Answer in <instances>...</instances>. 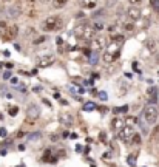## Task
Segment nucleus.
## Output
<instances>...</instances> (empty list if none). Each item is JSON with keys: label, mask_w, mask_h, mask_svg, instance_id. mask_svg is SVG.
<instances>
[{"label": "nucleus", "mask_w": 159, "mask_h": 167, "mask_svg": "<svg viewBox=\"0 0 159 167\" xmlns=\"http://www.w3.org/2000/svg\"><path fill=\"white\" fill-rule=\"evenodd\" d=\"M122 42H116V40H111L105 50V54L102 56L104 62L105 64H111L114 61H117L120 57V50H122Z\"/></svg>", "instance_id": "f257e3e1"}, {"label": "nucleus", "mask_w": 159, "mask_h": 167, "mask_svg": "<svg viewBox=\"0 0 159 167\" xmlns=\"http://www.w3.org/2000/svg\"><path fill=\"white\" fill-rule=\"evenodd\" d=\"M63 28V19L60 16H50L42 22V30L45 33H54Z\"/></svg>", "instance_id": "f03ea898"}, {"label": "nucleus", "mask_w": 159, "mask_h": 167, "mask_svg": "<svg viewBox=\"0 0 159 167\" xmlns=\"http://www.w3.org/2000/svg\"><path fill=\"white\" fill-rule=\"evenodd\" d=\"M74 36L80 40H87V42H91L94 39V31L90 25L87 23H79L74 27Z\"/></svg>", "instance_id": "7ed1b4c3"}, {"label": "nucleus", "mask_w": 159, "mask_h": 167, "mask_svg": "<svg viewBox=\"0 0 159 167\" xmlns=\"http://www.w3.org/2000/svg\"><path fill=\"white\" fill-rule=\"evenodd\" d=\"M17 34H19V28H17V25H13V27H10L6 22L0 20V36H2V39H3L5 42H10V40H13V39H14Z\"/></svg>", "instance_id": "20e7f679"}, {"label": "nucleus", "mask_w": 159, "mask_h": 167, "mask_svg": "<svg viewBox=\"0 0 159 167\" xmlns=\"http://www.w3.org/2000/svg\"><path fill=\"white\" fill-rule=\"evenodd\" d=\"M157 118H159V111H157V108L153 104L151 105H147L142 110V113H141V119L144 122H147V124H154L157 121Z\"/></svg>", "instance_id": "39448f33"}, {"label": "nucleus", "mask_w": 159, "mask_h": 167, "mask_svg": "<svg viewBox=\"0 0 159 167\" xmlns=\"http://www.w3.org/2000/svg\"><path fill=\"white\" fill-rule=\"evenodd\" d=\"M20 11L22 14H25L26 17L33 19L36 16V5H34V0H23L22 5H20Z\"/></svg>", "instance_id": "423d86ee"}, {"label": "nucleus", "mask_w": 159, "mask_h": 167, "mask_svg": "<svg viewBox=\"0 0 159 167\" xmlns=\"http://www.w3.org/2000/svg\"><path fill=\"white\" fill-rule=\"evenodd\" d=\"M39 116H40V108H39V105L31 104V105L28 107V110H26V122L33 124L34 121L39 119Z\"/></svg>", "instance_id": "0eeeda50"}, {"label": "nucleus", "mask_w": 159, "mask_h": 167, "mask_svg": "<svg viewBox=\"0 0 159 167\" xmlns=\"http://www.w3.org/2000/svg\"><path fill=\"white\" fill-rule=\"evenodd\" d=\"M134 127L133 125H125L120 132H119V139H122V141H125V142H130L131 141V138L134 136Z\"/></svg>", "instance_id": "6e6552de"}, {"label": "nucleus", "mask_w": 159, "mask_h": 167, "mask_svg": "<svg viewBox=\"0 0 159 167\" xmlns=\"http://www.w3.org/2000/svg\"><path fill=\"white\" fill-rule=\"evenodd\" d=\"M56 62V56L54 54H43V56H39L37 57V65L45 68V67H50Z\"/></svg>", "instance_id": "1a4fd4ad"}, {"label": "nucleus", "mask_w": 159, "mask_h": 167, "mask_svg": "<svg viewBox=\"0 0 159 167\" xmlns=\"http://www.w3.org/2000/svg\"><path fill=\"white\" fill-rule=\"evenodd\" d=\"M127 17L130 19V22L134 23V22H137V20L142 19V13H141V10L137 6H130L127 10Z\"/></svg>", "instance_id": "9d476101"}, {"label": "nucleus", "mask_w": 159, "mask_h": 167, "mask_svg": "<svg viewBox=\"0 0 159 167\" xmlns=\"http://www.w3.org/2000/svg\"><path fill=\"white\" fill-rule=\"evenodd\" d=\"M5 14H6V17H10V19H17V17L22 14L20 5H10V6L5 10Z\"/></svg>", "instance_id": "9b49d317"}, {"label": "nucleus", "mask_w": 159, "mask_h": 167, "mask_svg": "<svg viewBox=\"0 0 159 167\" xmlns=\"http://www.w3.org/2000/svg\"><path fill=\"white\" fill-rule=\"evenodd\" d=\"M125 125H127V121H125V118H122V116H114V118L111 119V128L116 130V132H120Z\"/></svg>", "instance_id": "f8f14e48"}, {"label": "nucleus", "mask_w": 159, "mask_h": 167, "mask_svg": "<svg viewBox=\"0 0 159 167\" xmlns=\"http://www.w3.org/2000/svg\"><path fill=\"white\" fill-rule=\"evenodd\" d=\"M93 47L96 51H100L104 48H107V37L104 36H97L96 39H93Z\"/></svg>", "instance_id": "ddd939ff"}, {"label": "nucleus", "mask_w": 159, "mask_h": 167, "mask_svg": "<svg viewBox=\"0 0 159 167\" xmlns=\"http://www.w3.org/2000/svg\"><path fill=\"white\" fill-rule=\"evenodd\" d=\"M107 31H108V36H110L111 39H114V37H117V36H120V27H119L117 23H113V25H108V28H107Z\"/></svg>", "instance_id": "4468645a"}, {"label": "nucleus", "mask_w": 159, "mask_h": 167, "mask_svg": "<svg viewBox=\"0 0 159 167\" xmlns=\"http://www.w3.org/2000/svg\"><path fill=\"white\" fill-rule=\"evenodd\" d=\"M144 45H145V48L148 50V51H151V53H154L156 51V48H157V42L154 40V39H145L144 40Z\"/></svg>", "instance_id": "2eb2a0df"}, {"label": "nucleus", "mask_w": 159, "mask_h": 167, "mask_svg": "<svg viewBox=\"0 0 159 167\" xmlns=\"http://www.w3.org/2000/svg\"><path fill=\"white\" fill-rule=\"evenodd\" d=\"M42 159H43L45 162H56V161H57V158L54 156V153H53L50 148H47V150L43 152V156H42Z\"/></svg>", "instance_id": "dca6fc26"}, {"label": "nucleus", "mask_w": 159, "mask_h": 167, "mask_svg": "<svg viewBox=\"0 0 159 167\" xmlns=\"http://www.w3.org/2000/svg\"><path fill=\"white\" fill-rule=\"evenodd\" d=\"M59 121H60L62 124H65V125H71V124H73V116L68 115V113H63V115L59 116Z\"/></svg>", "instance_id": "f3484780"}, {"label": "nucleus", "mask_w": 159, "mask_h": 167, "mask_svg": "<svg viewBox=\"0 0 159 167\" xmlns=\"http://www.w3.org/2000/svg\"><path fill=\"white\" fill-rule=\"evenodd\" d=\"M93 31L94 33H99V31H102L104 30V22L100 20V19H94V23H93Z\"/></svg>", "instance_id": "a211bd4d"}, {"label": "nucleus", "mask_w": 159, "mask_h": 167, "mask_svg": "<svg viewBox=\"0 0 159 167\" xmlns=\"http://www.w3.org/2000/svg\"><path fill=\"white\" fill-rule=\"evenodd\" d=\"M97 5V0H82V6L87 10H93Z\"/></svg>", "instance_id": "6ab92c4d"}, {"label": "nucleus", "mask_w": 159, "mask_h": 167, "mask_svg": "<svg viewBox=\"0 0 159 167\" xmlns=\"http://www.w3.org/2000/svg\"><path fill=\"white\" fill-rule=\"evenodd\" d=\"M67 3H68V0H53V6H54L56 10H60V8H63Z\"/></svg>", "instance_id": "aec40b11"}, {"label": "nucleus", "mask_w": 159, "mask_h": 167, "mask_svg": "<svg viewBox=\"0 0 159 167\" xmlns=\"http://www.w3.org/2000/svg\"><path fill=\"white\" fill-rule=\"evenodd\" d=\"M122 27H124V30H125L127 33H131V31H134V23H133V22H125Z\"/></svg>", "instance_id": "412c9836"}, {"label": "nucleus", "mask_w": 159, "mask_h": 167, "mask_svg": "<svg viewBox=\"0 0 159 167\" xmlns=\"http://www.w3.org/2000/svg\"><path fill=\"white\" fill-rule=\"evenodd\" d=\"M94 108H96V104L94 102H87L84 105V111H93Z\"/></svg>", "instance_id": "4be33fe9"}, {"label": "nucleus", "mask_w": 159, "mask_h": 167, "mask_svg": "<svg viewBox=\"0 0 159 167\" xmlns=\"http://www.w3.org/2000/svg\"><path fill=\"white\" fill-rule=\"evenodd\" d=\"M136 159H137V153H134V155H130L128 158H127V161H128V164L133 167V165H136Z\"/></svg>", "instance_id": "5701e85b"}, {"label": "nucleus", "mask_w": 159, "mask_h": 167, "mask_svg": "<svg viewBox=\"0 0 159 167\" xmlns=\"http://www.w3.org/2000/svg\"><path fill=\"white\" fill-rule=\"evenodd\" d=\"M45 40H47V37H45V36L36 37V39H33V45H42V44H43Z\"/></svg>", "instance_id": "b1692460"}, {"label": "nucleus", "mask_w": 159, "mask_h": 167, "mask_svg": "<svg viewBox=\"0 0 159 167\" xmlns=\"http://www.w3.org/2000/svg\"><path fill=\"white\" fill-rule=\"evenodd\" d=\"M97 61H99L97 53H96V51H94V53H91V54H90V62H91V65H96V64H97Z\"/></svg>", "instance_id": "393cba45"}, {"label": "nucleus", "mask_w": 159, "mask_h": 167, "mask_svg": "<svg viewBox=\"0 0 159 167\" xmlns=\"http://www.w3.org/2000/svg\"><path fill=\"white\" fill-rule=\"evenodd\" d=\"M131 141H133L134 145H141V142H142V139H141V136H139L137 133H134V136L131 138Z\"/></svg>", "instance_id": "a878e982"}, {"label": "nucleus", "mask_w": 159, "mask_h": 167, "mask_svg": "<svg viewBox=\"0 0 159 167\" xmlns=\"http://www.w3.org/2000/svg\"><path fill=\"white\" fill-rule=\"evenodd\" d=\"M8 113H10V116H16L19 113V108L17 107H8Z\"/></svg>", "instance_id": "bb28decb"}, {"label": "nucleus", "mask_w": 159, "mask_h": 167, "mask_svg": "<svg viewBox=\"0 0 159 167\" xmlns=\"http://www.w3.org/2000/svg\"><path fill=\"white\" fill-rule=\"evenodd\" d=\"M150 3H151V6H153V10L159 13V0H150Z\"/></svg>", "instance_id": "cd10ccee"}, {"label": "nucleus", "mask_w": 159, "mask_h": 167, "mask_svg": "<svg viewBox=\"0 0 159 167\" xmlns=\"http://www.w3.org/2000/svg\"><path fill=\"white\" fill-rule=\"evenodd\" d=\"M156 139L159 141V125L153 128V141H156Z\"/></svg>", "instance_id": "c85d7f7f"}, {"label": "nucleus", "mask_w": 159, "mask_h": 167, "mask_svg": "<svg viewBox=\"0 0 159 167\" xmlns=\"http://www.w3.org/2000/svg\"><path fill=\"white\" fill-rule=\"evenodd\" d=\"M39 138H40V133H34V135H30L28 136L30 141H34V139H39Z\"/></svg>", "instance_id": "c756f323"}, {"label": "nucleus", "mask_w": 159, "mask_h": 167, "mask_svg": "<svg viewBox=\"0 0 159 167\" xmlns=\"http://www.w3.org/2000/svg\"><path fill=\"white\" fill-rule=\"evenodd\" d=\"M128 2H130L131 6H136V5H139V3L142 2V0H128Z\"/></svg>", "instance_id": "7c9ffc66"}, {"label": "nucleus", "mask_w": 159, "mask_h": 167, "mask_svg": "<svg viewBox=\"0 0 159 167\" xmlns=\"http://www.w3.org/2000/svg\"><path fill=\"white\" fill-rule=\"evenodd\" d=\"M8 135V132H6V128H0V136H2V138H5Z\"/></svg>", "instance_id": "2f4dec72"}, {"label": "nucleus", "mask_w": 159, "mask_h": 167, "mask_svg": "<svg viewBox=\"0 0 159 167\" xmlns=\"http://www.w3.org/2000/svg\"><path fill=\"white\" fill-rule=\"evenodd\" d=\"M56 44H57V47H62V45H63V40H62L60 37H57V39H56Z\"/></svg>", "instance_id": "473e14b6"}, {"label": "nucleus", "mask_w": 159, "mask_h": 167, "mask_svg": "<svg viewBox=\"0 0 159 167\" xmlns=\"http://www.w3.org/2000/svg\"><path fill=\"white\" fill-rule=\"evenodd\" d=\"M11 84L17 85V84H19V79H17V77H13V79H11Z\"/></svg>", "instance_id": "72a5a7b5"}, {"label": "nucleus", "mask_w": 159, "mask_h": 167, "mask_svg": "<svg viewBox=\"0 0 159 167\" xmlns=\"http://www.w3.org/2000/svg\"><path fill=\"white\" fill-rule=\"evenodd\" d=\"M99 98H100V99H107V94H105V93H99Z\"/></svg>", "instance_id": "f704fd0d"}, {"label": "nucleus", "mask_w": 159, "mask_h": 167, "mask_svg": "<svg viewBox=\"0 0 159 167\" xmlns=\"http://www.w3.org/2000/svg\"><path fill=\"white\" fill-rule=\"evenodd\" d=\"M23 136H25V132H19L17 133V138H23Z\"/></svg>", "instance_id": "c9c22d12"}, {"label": "nucleus", "mask_w": 159, "mask_h": 167, "mask_svg": "<svg viewBox=\"0 0 159 167\" xmlns=\"http://www.w3.org/2000/svg\"><path fill=\"white\" fill-rule=\"evenodd\" d=\"M100 139H102V142H105V133L104 132L100 133Z\"/></svg>", "instance_id": "e433bc0d"}, {"label": "nucleus", "mask_w": 159, "mask_h": 167, "mask_svg": "<svg viewBox=\"0 0 159 167\" xmlns=\"http://www.w3.org/2000/svg\"><path fill=\"white\" fill-rule=\"evenodd\" d=\"M54 98L56 99H60V93H54Z\"/></svg>", "instance_id": "4c0bfd02"}, {"label": "nucleus", "mask_w": 159, "mask_h": 167, "mask_svg": "<svg viewBox=\"0 0 159 167\" xmlns=\"http://www.w3.org/2000/svg\"><path fill=\"white\" fill-rule=\"evenodd\" d=\"M127 110H128V107H122V108H120V111H122V113H125Z\"/></svg>", "instance_id": "58836bf2"}, {"label": "nucleus", "mask_w": 159, "mask_h": 167, "mask_svg": "<svg viewBox=\"0 0 159 167\" xmlns=\"http://www.w3.org/2000/svg\"><path fill=\"white\" fill-rule=\"evenodd\" d=\"M39 2H42V3H47V2H50V0H39Z\"/></svg>", "instance_id": "ea45409f"}, {"label": "nucleus", "mask_w": 159, "mask_h": 167, "mask_svg": "<svg viewBox=\"0 0 159 167\" xmlns=\"http://www.w3.org/2000/svg\"><path fill=\"white\" fill-rule=\"evenodd\" d=\"M3 119V116H2V113H0V121H2Z\"/></svg>", "instance_id": "a19ab883"}, {"label": "nucleus", "mask_w": 159, "mask_h": 167, "mask_svg": "<svg viewBox=\"0 0 159 167\" xmlns=\"http://www.w3.org/2000/svg\"><path fill=\"white\" fill-rule=\"evenodd\" d=\"M156 61H157V64H159V54H157V57H156Z\"/></svg>", "instance_id": "79ce46f5"}, {"label": "nucleus", "mask_w": 159, "mask_h": 167, "mask_svg": "<svg viewBox=\"0 0 159 167\" xmlns=\"http://www.w3.org/2000/svg\"><path fill=\"white\" fill-rule=\"evenodd\" d=\"M20 167H23V165H20Z\"/></svg>", "instance_id": "37998d69"}]
</instances>
